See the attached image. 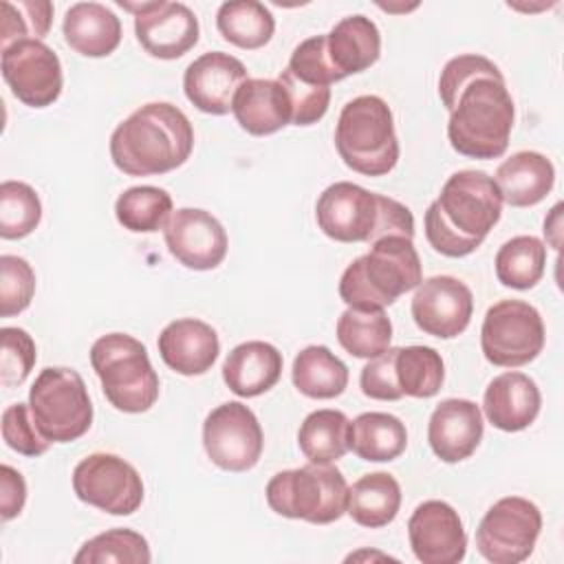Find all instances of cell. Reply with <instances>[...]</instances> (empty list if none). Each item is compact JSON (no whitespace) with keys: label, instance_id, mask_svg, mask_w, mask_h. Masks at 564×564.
Masks as SVG:
<instances>
[{"label":"cell","instance_id":"41","mask_svg":"<svg viewBox=\"0 0 564 564\" xmlns=\"http://www.w3.org/2000/svg\"><path fill=\"white\" fill-rule=\"evenodd\" d=\"M286 70L302 84L315 86V88H330L333 82H339L341 77L333 68L328 53H326V33L313 35L302 40L289 59Z\"/></svg>","mask_w":564,"mask_h":564},{"label":"cell","instance_id":"9","mask_svg":"<svg viewBox=\"0 0 564 564\" xmlns=\"http://www.w3.org/2000/svg\"><path fill=\"white\" fill-rule=\"evenodd\" d=\"M29 408L40 434L51 443H73L93 425V403L82 375L73 368L48 366L40 370Z\"/></svg>","mask_w":564,"mask_h":564},{"label":"cell","instance_id":"25","mask_svg":"<svg viewBox=\"0 0 564 564\" xmlns=\"http://www.w3.org/2000/svg\"><path fill=\"white\" fill-rule=\"evenodd\" d=\"M326 53L341 79L364 73L379 59L381 33L370 18L346 15L326 33Z\"/></svg>","mask_w":564,"mask_h":564},{"label":"cell","instance_id":"4","mask_svg":"<svg viewBox=\"0 0 564 564\" xmlns=\"http://www.w3.org/2000/svg\"><path fill=\"white\" fill-rule=\"evenodd\" d=\"M516 108L505 77H474L449 110L447 139L469 159H498L507 152Z\"/></svg>","mask_w":564,"mask_h":564},{"label":"cell","instance_id":"10","mask_svg":"<svg viewBox=\"0 0 564 564\" xmlns=\"http://www.w3.org/2000/svg\"><path fill=\"white\" fill-rule=\"evenodd\" d=\"M544 337V322L533 304L524 300H500L485 313L480 348L489 364L518 368L542 352Z\"/></svg>","mask_w":564,"mask_h":564},{"label":"cell","instance_id":"22","mask_svg":"<svg viewBox=\"0 0 564 564\" xmlns=\"http://www.w3.org/2000/svg\"><path fill=\"white\" fill-rule=\"evenodd\" d=\"M542 394L538 383L518 370L494 377L482 397L487 421L502 432L527 430L540 414Z\"/></svg>","mask_w":564,"mask_h":564},{"label":"cell","instance_id":"29","mask_svg":"<svg viewBox=\"0 0 564 564\" xmlns=\"http://www.w3.org/2000/svg\"><path fill=\"white\" fill-rule=\"evenodd\" d=\"M401 507V487L388 471H372L348 487L346 513L361 527L379 529L390 524Z\"/></svg>","mask_w":564,"mask_h":564},{"label":"cell","instance_id":"44","mask_svg":"<svg viewBox=\"0 0 564 564\" xmlns=\"http://www.w3.org/2000/svg\"><path fill=\"white\" fill-rule=\"evenodd\" d=\"M2 438L13 452L22 456H42L51 447V441L40 434L29 403H11L4 408Z\"/></svg>","mask_w":564,"mask_h":564},{"label":"cell","instance_id":"14","mask_svg":"<svg viewBox=\"0 0 564 564\" xmlns=\"http://www.w3.org/2000/svg\"><path fill=\"white\" fill-rule=\"evenodd\" d=\"M2 77L13 97L29 108L51 106L64 86L59 57L42 40H22L2 48Z\"/></svg>","mask_w":564,"mask_h":564},{"label":"cell","instance_id":"3","mask_svg":"<svg viewBox=\"0 0 564 564\" xmlns=\"http://www.w3.org/2000/svg\"><path fill=\"white\" fill-rule=\"evenodd\" d=\"M317 227L337 242H368L386 236L414 238L412 212L390 198L350 181L328 185L315 205Z\"/></svg>","mask_w":564,"mask_h":564},{"label":"cell","instance_id":"5","mask_svg":"<svg viewBox=\"0 0 564 564\" xmlns=\"http://www.w3.org/2000/svg\"><path fill=\"white\" fill-rule=\"evenodd\" d=\"M423 282L414 242L386 236L370 251L352 260L339 280V297L357 308H386Z\"/></svg>","mask_w":564,"mask_h":564},{"label":"cell","instance_id":"7","mask_svg":"<svg viewBox=\"0 0 564 564\" xmlns=\"http://www.w3.org/2000/svg\"><path fill=\"white\" fill-rule=\"evenodd\" d=\"M90 364L112 408L128 414L150 410L159 399V375L145 346L126 333L101 335L90 348Z\"/></svg>","mask_w":564,"mask_h":564},{"label":"cell","instance_id":"31","mask_svg":"<svg viewBox=\"0 0 564 564\" xmlns=\"http://www.w3.org/2000/svg\"><path fill=\"white\" fill-rule=\"evenodd\" d=\"M341 348L359 359H372L390 348L392 322L383 308L348 306L335 326Z\"/></svg>","mask_w":564,"mask_h":564},{"label":"cell","instance_id":"26","mask_svg":"<svg viewBox=\"0 0 564 564\" xmlns=\"http://www.w3.org/2000/svg\"><path fill=\"white\" fill-rule=\"evenodd\" d=\"M502 203L511 207H531L546 198L555 183L553 163L533 150H520L505 159L494 176Z\"/></svg>","mask_w":564,"mask_h":564},{"label":"cell","instance_id":"30","mask_svg":"<svg viewBox=\"0 0 564 564\" xmlns=\"http://www.w3.org/2000/svg\"><path fill=\"white\" fill-rule=\"evenodd\" d=\"M291 379L308 399H335L348 386V368L326 346H306L293 359Z\"/></svg>","mask_w":564,"mask_h":564},{"label":"cell","instance_id":"33","mask_svg":"<svg viewBox=\"0 0 564 564\" xmlns=\"http://www.w3.org/2000/svg\"><path fill=\"white\" fill-rule=\"evenodd\" d=\"M216 26L234 46L253 51L271 40L275 20L273 13L258 0H231L218 7Z\"/></svg>","mask_w":564,"mask_h":564},{"label":"cell","instance_id":"6","mask_svg":"<svg viewBox=\"0 0 564 564\" xmlns=\"http://www.w3.org/2000/svg\"><path fill=\"white\" fill-rule=\"evenodd\" d=\"M339 159L364 176H383L399 161V139L390 106L377 95L350 99L335 126Z\"/></svg>","mask_w":564,"mask_h":564},{"label":"cell","instance_id":"15","mask_svg":"<svg viewBox=\"0 0 564 564\" xmlns=\"http://www.w3.org/2000/svg\"><path fill=\"white\" fill-rule=\"evenodd\" d=\"M119 4L134 13V33L143 51L159 59H178L198 42V18L183 2L150 0Z\"/></svg>","mask_w":564,"mask_h":564},{"label":"cell","instance_id":"38","mask_svg":"<svg viewBox=\"0 0 564 564\" xmlns=\"http://www.w3.org/2000/svg\"><path fill=\"white\" fill-rule=\"evenodd\" d=\"M42 220V203L37 192L22 181H4L0 185V236L18 240L35 231Z\"/></svg>","mask_w":564,"mask_h":564},{"label":"cell","instance_id":"39","mask_svg":"<svg viewBox=\"0 0 564 564\" xmlns=\"http://www.w3.org/2000/svg\"><path fill=\"white\" fill-rule=\"evenodd\" d=\"M2 9V48L22 40H42L53 22V4L48 0H4Z\"/></svg>","mask_w":564,"mask_h":564},{"label":"cell","instance_id":"8","mask_svg":"<svg viewBox=\"0 0 564 564\" xmlns=\"http://www.w3.org/2000/svg\"><path fill=\"white\" fill-rule=\"evenodd\" d=\"M267 505L284 518L330 524L346 513L348 485L335 465L308 463L278 471L264 489Z\"/></svg>","mask_w":564,"mask_h":564},{"label":"cell","instance_id":"43","mask_svg":"<svg viewBox=\"0 0 564 564\" xmlns=\"http://www.w3.org/2000/svg\"><path fill=\"white\" fill-rule=\"evenodd\" d=\"M474 77H502L500 68L482 57V55H456L452 57L443 70H441V77H438V95H441V101L443 106L447 108V112L454 108V101L460 93V88L471 82Z\"/></svg>","mask_w":564,"mask_h":564},{"label":"cell","instance_id":"35","mask_svg":"<svg viewBox=\"0 0 564 564\" xmlns=\"http://www.w3.org/2000/svg\"><path fill=\"white\" fill-rule=\"evenodd\" d=\"M394 379L403 397H434L445 379L441 352L430 346H399L394 355Z\"/></svg>","mask_w":564,"mask_h":564},{"label":"cell","instance_id":"40","mask_svg":"<svg viewBox=\"0 0 564 564\" xmlns=\"http://www.w3.org/2000/svg\"><path fill=\"white\" fill-rule=\"evenodd\" d=\"M35 293V271L20 256H0V315L13 317L29 308Z\"/></svg>","mask_w":564,"mask_h":564},{"label":"cell","instance_id":"42","mask_svg":"<svg viewBox=\"0 0 564 564\" xmlns=\"http://www.w3.org/2000/svg\"><path fill=\"white\" fill-rule=\"evenodd\" d=\"M2 352H0V381L4 388H13L24 383L29 372L35 366L37 352L35 341L24 328L4 326L0 330Z\"/></svg>","mask_w":564,"mask_h":564},{"label":"cell","instance_id":"1","mask_svg":"<svg viewBox=\"0 0 564 564\" xmlns=\"http://www.w3.org/2000/svg\"><path fill=\"white\" fill-rule=\"evenodd\" d=\"M502 214L500 189L487 172H454L436 200L430 203L423 225L434 251L447 258L474 253Z\"/></svg>","mask_w":564,"mask_h":564},{"label":"cell","instance_id":"17","mask_svg":"<svg viewBox=\"0 0 564 564\" xmlns=\"http://www.w3.org/2000/svg\"><path fill=\"white\" fill-rule=\"evenodd\" d=\"M167 251L187 269H216L227 256V231L216 216L198 207L172 212L163 227Z\"/></svg>","mask_w":564,"mask_h":564},{"label":"cell","instance_id":"20","mask_svg":"<svg viewBox=\"0 0 564 564\" xmlns=\"http://www.w3.org/2000/svg\"><path fill=\"white\" fill-rule=\"evenodd\" d=\"M482 412L469 399L441 401L427 423V443L443 463L469 458L482 438Z\"/></svg>","mask_w":564,"mask_h":564},{"label":"cell","instance_id":"28","mask_svg":"<svg viewBox=\"0 0 564 564\" xmlns=\"http://www.w3.org/2000/svg\"><path fill=\"white\" fill-rule=\"evenodd\" d=\"M408 445L403 421L388 412H364L348 425V449L368 463L399 458Z\"/></svg>","mask_w":564,"mask_h":564},{"label":"cell","instance_id":"46","mask_svg":"<svg viewBox=\"0 0 564 564\" xmlns=\"http://www.w3.org/2000/svg\"><path fill=\"white\" fill-rule=\"evenodd\" d=\"M394 355L397 348H388L361 368L359 386L366 397L377 401H399L403 397L394 379Z\"/></svg>","mask_w":564,"mask_h":564},{"label":"cell","instance_id":"37","mask_svg":"<svg viewBox=\"0 0 564 564\" xmlns=\"http://www.w3.org/2000/svg\"><path fill=\"white\" fill-rule=\"evenodd\" d=\"M152 560L148 540L132 529H110L86 540L75 553V564H148Z\"/></svg>","mask_w":564,"mask_h":564},{"label":"cell","instance_id":"36","mask_svg":"<svg viewBox=\"0 0 564 564\" xmlns=\"http://www.w3.org/2000/svg\"><path fill=\"white\" fill-rule=\"evenodd\" d=\"M115 216L128 231L154 234L163 229L172 216V196L154 185L128 187L115 203Z\"/></svg>","mask_w":564,"mask_h":564},{"label":"cell","instance_id":"18","mask_svg":"<svg viewBox=\"0 0 564 564\" xmlns=\"http://www.w3.org/2000/svg\"><path fill=\"white\" fill-rule=\"evenodd\" d=\"M408 538L414 557L423 564H458L467 551L463 520L443 500H425L412 511Z\"/></svg>","mask_w":564,"mask_h":564},{"label":"cell","instance_id":"48","mask_svg":"<svg viewBox=\"0 0 564 564\" xmlns=\"http://www.w3.org/2000/svg\"><path fill=\"white\" fill-rule=\"evenodd\" d=\"M560 214H562V203H557L551 209L549 218H544V236L549 238L551 247H555V249H560Z\"/></svg>","mask_w":564,"mask_h":564},{"label":"cell","instance_id":"21","mask_svg":"<svg viewBox=\"0 0 564 564\" xmlns=\"http://www.w3.org/2000/svg\"><path fill=\"white\" fill-rule=\"evenodd\" d=\"M156 346L165 366L183 377L205 375L220 352L216 330L196 317L170 322L161 330Z\"/></svg>","mask_w":564,"mask_h":564},{"label":"cell","instance_id":"12","mask_svg":"<svg viewBox=\"0 0 564 564\" xmlns=\"http://www.w3.org/2000/svg\"><path fill=\"white\" fill-rule=\"evenodd\" d=\"M73 491L110 516H130L143 502V480L134 465L108 452L88 454L75 465Z\"/></svg>","mask_w":564,"mask_h":564},{"label":"cell","instance_id":"16","mask_svg":"<svg viewBox=\"0 0 564 564\" xmlns=\"http://www.w3.org/2000/svg\"><path fill=\"white\" fill-rule=\"evenodd\" d=\"M414 324L432 337H458L471 319L474 295L465 282L454 275H434L423 280L412 297Z\"/></svg>","mask_w":564,"mask_h":564},{"label":"cell","instance_id":"13","mask_svg":"<svg viewBox=\"0 0 564 564\" xmlns=\"http://www.w3.org/2000/svg\"><path fill=\"white\" fill-rule=\"evenodd\" d=\"M203 447L216 467L238 474L256 467L264 447V434L256 414L245 403L227 401L205 416Z\"/></svg>","mask_w":564,"mask_h":564},{"label":"cell","instance_id":"11","mask_svg":"<svg viewBox=\"0 0 564 564\" xmlns=\"http://www.w3.org/2000/svg\"><path fill=\"white\" fill-rule=\"evenodd\" d=\"M542 513L522 496L494 502L476 529V549L491 564L524 562L540 538Z\"/></svg>","mask_w":564,"mask_h":564},{"label":"cell","instance_id":"32","mask_svg":"<svg viewBox=\"0 0 564 564\" xmlns=\"http://www.w3.org/2000/svg\"><path fill=\"white\" fill-rule=\"evenodd\" d=\"M348 425L350 421L341 410L324 408L311 412L297 430L300 452L319 465L339 460L348 452Z\"/></svg>","mask_w":564,"mask_h":564},{"label":"cell","instance_id":"24","mask_svg":"<svg viewBox=\"0 0 564 564\" xmlns=\"http://www.w3.org/2000/svg\"><path fill=\"white\" fill-rule=\"evenodd\" d=\"M282 375V352L260 339L242 341L225 357L223 381L227 388L245 399L260 397L271 390Z\"/></svg>","mask_w":564,"mask_h":564},{"label":"cell","instance_id":"27","mask_svg":"<svg viewBox=\"0 0 564 564\" xmlns=\"http://www.w3.org/2000/svg\"><path fill=\"white\" fill-rule=\"evenodd\" d=\"M62 33L75 53L84 57H106L121 42V22L106 4L75 2L66 9Z\"/></svg>","mask_w":564,"mask_h":564},{"label":"cell","instance_id":"45","mask_svg":"<svg viewBox=\"0 0 564 564\" xmlns=\"http://www.w3.org/2000/svg\"><path fill=\"white\" fill-rule=\"evenodd\" d=\"M278 82L286 90V97L291 101V123L293 126H313L317 123L330 101V88H315L297 82L286 68L278 75Z\"/></svg>","mask_w":564,"mask_h":564},{"label":"cell","instance_id":"2","mask_svg":"<svg viewBox=\"0 0 564 564\" xmlns=\"http://www.w3.org/2000/svg\"><path fill=\"white\" fill-rule=\"evenodd\" d=\"M194 150V128L167 101H150L110 134V159L128 176L165 174L181 167Z\"/></svg>","mask_w":564,"mask_h":564},{"label":"cell","instance_id":"47","mask_svg":"<svg viewBox=\"0 0 564 564\" xmlns=\"http://www.w3.org/2000/svg\"><path fill=\"white\" fill-rule=\"evenodd\" d=\"M26 502V482L18 469L11 465L0 467V516L2 520H11L20 516Z\"/></svg>","mask_w":564,"mask_h":564},{"label":"cell","instance_id":"34","mask_svg":"<svg viewBox=\"0 0 564 564\" xmlns=\"http://www.w3.org/2000/svg\"><path fill=\"white\" fill-rule=\"evenodd\" d=\"M494 264L500 284L524 291L542 280L546 267V247L535 236H516L498 249Z\"/></svg>","mask_w":564,"mask_h":564},{"label":"cell","instance_id":"23","mask_svg":"<svg viewBox=\"0 0 564 564\" xmlns=\"http://www.w3.org/2000/svg\"><path fill=\"white\" fill-rule=\"evenodd\" d=\"M231 112L253 137L273 134L291 123V101L278 79H247L234 95Z\"/></svg>","mask_w":564,"mask_h":564},{"label":"cell","instance_id":"19","mask_svg":"<svg viewBox=\"0 0 564 564\" xmlns=\"http://www.w3.org/2000/svg\"><path fill=\"white\" fill-rule=\"evenodd\" d=\"M247 79V68L238 57L223 51H209L185 68L183 90L200 112L227 115L236 90Z\"/></svg>","mask_w":564,"mask_h":564}]
</instances>
